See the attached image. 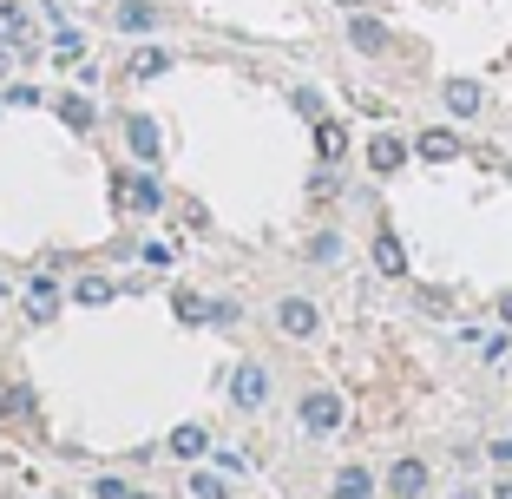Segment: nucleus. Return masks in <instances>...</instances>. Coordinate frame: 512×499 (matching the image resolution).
I'll use <instances>...</instances> for the list:
<instances>
[{
  "label": "nucleus",
  "mask_w": 512,
  "mask_h": 499,
  "mask_svg": "<svg viewBox=\"0 0 512 499\" xmlns=\"http://www.w3.org/2000/svg\"><path fill=\"white\" fill-rule=\"evenodd\" d=\"M0 46L7 53H33V14L20 0H0Z\"/></svg>",
  "instance_id": "1"
},
{
  "label": "nucleus",
  "mask_w": 512,
  "mask_h": 499,
  "mask_svg": "<svg viewBox=\"0 0 512 499\" xmlns=\"http://www.w3.org/2000/svg\"><path fill=\"white\" fill-rule=\"evenodd\" d=\"M276 329H283L289 342H309V335L322 329V316H316V303H302V296H289V303H276Z\"/></svg>",
  "instance_id": "2"
},
{
  "label": "nucleus",
  "mask_w": 512,
  "mask_h": 499,
  "mask_svg": "<svg viewBox=\"0 0 512 499\" xmlns=\"http://www.w3.org/2000/svg\"><path fill=\"white\" fill-rule=\"evenodd\" d=\"M230 401H237V408H263V401H270V375L256 362H243L237 375H230Z\"/></svg>",
  "instance_id": "3"
},
{
  "label": "nucleus",
  "mask_w": 512,
  "mask_h": 499,
  "mask_svg": "<svg viewBox=\"0 0 512 499\" xmlns=\"http://www.w3.org/2000/svg\"><path fill=\"white\" fill-rule=\"evenodd\" d=\"M335 421H342V401H335L329 388H309V394H302V427H316V434H335Z\"/></svg>",
  "instance_id": "4"
},
{
  "label": "nucleus",
  "mask_w": 512,
  "mask_h": 499,
  "mask_svg": "<svg viewBox=\"0 0 512 499\" xmlns=\"http://www.w3.org/2000/svg\"><path fill=\"white\" fill-rule=\"evenodd\" d=\"M112 197H119L125 211H158V204H165L158 178H119V184H112Z\"/></svg>",
  "instance_id": "5"
},
{
  "label": "nucleus",
  "mask_w": 512,
  "mask_h": 499,
  "mask_svg": "<svg viewBox=\"0 0 512 499\" xmlns=\"http://www.w3.org/2000/svg\"><path fill=\"white\" fill-rule=\"evenodd\" d=\"M388 493L421 499L427 493V467H421V460H394V467H388Z\"/></svg>",
  "instance_id": "6"
},
{
  "label": "nucleus",
  "mask_w": 512,
  "mask_h": 499,
  "mask_svg": "<svg viewBox=\"0 0 512 499\" xmlns=\"http://www.w3.org/2000/svg\"><path fill=\"white\" fill-rule=\"evenodd\" d=\"M414 152H421L427 165H447V158H460V132L434 125V132H421V145H414Z\"/></svg>",
  "instance_id": "7"
},
{
  "label": "nucleus",
  "mask_w": 512,
  "mask_h": 499,
  "mask_svg": "<svg viewBox=\"0 0 512 499\" xmlns=\"http://www.w3.org/2000/svg\"><path fill=\"white\" fill-rule=\"evenodd\" d=\"M348 40L362 46V53H388V27H381L375 14H355V20H348Z\"/></svg>",
  "instance_id": "8"
},
{
  "label": "nucleus",
  "mask_w": 512,
  "mask_h": 499,
  "mask_svg": "<svg viewBox=\"0 0 512 499\" xmlns=\"http://www.w3.org/2000/svg\"><path fill=\"white\" fill-rule=\"evenodd\" d=\"M368 165H375V171H401V165H407V145H401L394 132H381L375 145H368Z\"/></svg>",
  "instance_id": "9"
},
{
  "label": "nucleus",
  "mask_w": 512,
  "mask_h": 499,
  "mask_svg": "<svg viewBox=\"0 0 512 499\" xmlns=\"http://www.w3.org/2000/svg\"><path fill=\"white\" fill-rule=\"evenodd\" d=\"M335 499H375V473L368 467H342L335 473Z\"/></svg>",
  "instance_id": "10"
},
{
  "label": "nucleus",
  "mask_w": 512,
  "mask_h": 499,
  "mask_svg": "<svg viewBox=\"0 0 512 499\" xmlns=\"http://www.w3.org/2000/svg\"><path fill=\"white\" fill-rule=\"evenodd\" d=\"M316 152L329 158V165L348 152V125H342V119H316Z\"/></svg>",
  "instance_id": "11"
},
{
  "label": "nucleus",
  "mask_w": 512,
  "mask_h": 499,
  "mask_svg": "<svg viewBox=\"0 0 512 499\" xmlns=\"http://www.w3.org/2000/svg\"><path fill=\"white\" fill-rule=\"evenodd\" d=\"M447 112L453 119H473V112H480V86H473V79H447Z\"/></svg>",
  "instance_id": "12"
},
{
  "label": "nucleus",
  "mask_w": 512,
  "mask_h": 499,
  "mask_svg": "<svg viewBox=\"0 0 512 499\" xmlns=\"http://www.w3.org/2000/svg\"><path fill=\"white\" fill-rule=\"evenodd\" d=\"M204 447H211V434H204V427H197V421L171 427V454H178V460H197V454H204Z\"/></svg>",
  "instance_id": "13"
},
{
  "label": "nucleus",
  "mask_w": 512,
  "mask_h": 499,
  "mask_svg": "<svg viewBox=\"0 0 512 499\" xmlns=\"http://www.w3.org/2000/svg\"><path fill=\"white\" fill-rule=\"evenodd\" d=\"M112 27H119V33H151V27H158V7H145V0H125Z\"/></svg>",
  "instance_id": "14"
},
{
  "label": "nucleus",
  "mask_w": 512,
  "mask_h": 499,
  "mask_svg": "<svg viewBox=\"0 0 512 499\" xmlns=\"http://www.w3.org/2000/svg\"><path fill=\"white\" fill-rule=\"evenodd\" d=\"M125 145H132L138 158H158V125L151 119H125Z\"/></svg>",
  "instance_id": "15"
},
{
  "label": "nucleus",
  "mask_w": 512,
  "mask_h": 499,
  "mask_svg": "<svg viewBox=\"0 0 512 499\" xmlns=\"http://www.w3.org/2000/svg\"><path fill=\"white\" fill-rule=\"evenodd\" d=\"M375 263H381V276H401V270H407L401 237H394V230H381V237H375Z\"/></svg>",
  "instance_id": "16"
},
{
  "label": "nucleus",
  "mask_w": 512,
  "mask_h": 499,
  "mask_svg": "<svg viewBox=\"0 0 512 499\" xmlns=\"http://www.w3.org/2000/svg\"><path fill=\"white\" fill-rule=\"evenodd\" d=\"M60 119L73 125V132H92V106L79 99V92H66V99H60Z\"/></svg>",
  "instance_id": "17"
},
{
  "label": "nucleus",
  "mask_w": 512,
  "mask_h": 499,
  "mask_svg": "<svg viewBox=\"0 0 512 499\" xmlns=\"http://www.w3.org/2000/svg\"><path fill=\"white\" fill-rule=\"evenodd\" d=\"M158 73H171V60H165V53H158V46H151V53H138V60H132V79H158Z\"/></svg>",
  "instance_id": "18"
},
{
  "label": "nucleus",
  "mask_w": 512,
  "mask_h": 499,
  "mask_svg": "<svg viewBox=\"0 0 512 499\" xmlns=\"http://www.w3.org/2000/svg\"><path fill=\"white\" fill-rule=\"evenodd\" d=\"M53 303H60V296H53V283L40 276V283H33V296H27V309H33V316H53Z\"/></svg>",
  "instance_id": "19"
},
{
  "label": "nucleus",
  "mask_w": 512,
  "mask_h": 499,
  "mask_svg": "<svg viewBox=\"0 0 512 499\" xmlns=\"http://www.w3.org/2000/svg\"><path fill=\"white\" fill-rule=\"evenodd\" d=\"M73 303H86V309L112 303V283H79V289H73Z\"/></svg>",
  "instance_id": "20"
},
{
  "label": "nucleus",
  "mask_w": 512,
  "mask_h": 499,
  "mask_svg": "<svg viewBox=\"0 0 512 499\" xmlns=\"http://www.w3.org/2000/svg\"><path fill=\"white\" fill-rule=\"evenodd\" d=\"M191 493H197V499H230V493H224V480H217V473H197V480H191Z\"/></svg>",
  "instance_id": "21"
},
{
  "label": "nucleus",
  "mask_w": 512,
  "mask_h": 499,
  "mask_svg": "<svg viewBox=\"0 0 512 499\" xmlns=\"http://www.w3.org/2000/svg\"><path fill=\"white\" fill-rule=\"evenodd\" d=\"M92 493H99V499H145V493H132V486H125V480H99V486H92Z\"/></svg>",
  "instance_id": "22"
},
{
  "label": "nucleus",
  "mask_w": 512,
  "mask_h": 499,
  "mask_svg": "<svg viewBox=\"0 0 512 499\" xmlns=\"http://www.w3.org/2000/svg\"><path fill=\"white\" fill-rule=\"evenodd\" d=\"M421 309H434V316H447V309H453V303H447V289H421Z\"/></svg>",
  "instance_id": "23"
},
{
  "label": "nucleus",
  "mask_w": 512,
  "mask_h": 499,
  "mask_svg": "<svg viewBox=\"0 0 512 499\" xmlns=\"http://www.w3.org/2000/svg\"><path fill=\"white\" fill-rule=\"evenodd\" d=\"M493 460H506V467H512V440H493Z\"/></svg>",
  "instance_id": "24"
},
{
  "label": "nucleus",
  "mask_w": 512,
  "mask_h": 499,
  "mask_svg": "<svg viewBox=\"0 0 512 499\" xmlns=\"http://www.w3.org/2000/svg\"><path fill=\"white\" fill-rule=\"evenodd\" d=\"M493 499H512V480H499V486H493Z\"/></svg>",
  "instance_id": "25"
},
{
  "label": "nucleus",
  "mask_w": 512,
  "mask_h": 499,
  "mask_svg": "<svg viewBox=\"0 0 512 499\" xmlns=\"http://www.w3.org/2000/svg\"><path fill=\"white\" fill-rule=\"evenodd\" d=\"M499 316H506V322H512V296H499Z\"/></svg>",
  "instance_id": "26"
},
{
  "label": "nucleus",
  "mask_w": 512,
  "mask_h": 499,
  "mask_svg": "<svg viewBox=\"0 0 512 499\" xmlns=\"http://www.w3.org/2000/svg\"><path fill=\"white\" fill-rule=\"evenodd\" d=\"M7 60H14V53H7V46H0V73H7Z\"/></svg>",
  "instance_id": "27"
},
{
  "label": "nucleus",
  "mask_w": 512,
  "mask_h": 499,
  "mask_svg": "<svg viewBox=\"0 0 512 499\" xmlns=\"http://www.w3.org/2000/svg\"><path fill=\"white\" fill-rule=\"evenodd\" d=\"M342 7H355V0H342Z\"/></svg>",
  "instance_id": "28"
}]
</instances>
